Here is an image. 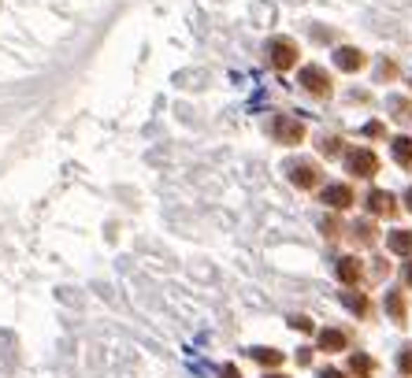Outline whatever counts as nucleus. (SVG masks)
I'll use <instances>...</instances> for the list:
<instances>
[{
  "instance_id": "f257e3e1",
  "label": "nucleus",
  "mask_w": 412,
  "mask_h": 378,
  "mask_svg": "<svg viewBox=\"0 0 412 378\" xmlns=\"http://www.w3.org/2000/svg\"><path fill=\"white\" fill-rule=\"evenodd\" d=\"M267 60H272L275 71H290L293 63H298V45H293L290 37H272V41H267Z\"/></svg>"
},
{
  "instance_id": "f03ea898",
  "label": "nucleus",
  "mask_w": 412,
  "mask_h": 378,
  "mask_svg": "<svg viewBox=\"0 0 412 378\" xmlns=\"http://www.w3.org/2000/svg\"><path fill=\"white\" fill-rule=\"evenodd\" d=\"M345 167H350L357 178H371L379 171V156L371 149H350V152H345Z\"/></svg>"
},
{
  "instance_id": "7ed1b4c3",
  "label": "nucleus",
  "mask_w": 412,
  "mask_h": 378,
  "mask_svg": "<svg viewBox=\"0 0 412 378\" xmlns=\"http://www.w3.org/2000/svg\"><path fill=\"white\" fill-rule=\"evenodd\" d=\"M272 134L279 145H301L305 141V126L298 119H290V115H275L272 119Z\"/></svg>"
},
{
  "instance_id": "20e7f679",
  "label": "nucleus",
  "mask_w": 412,
  "mask_h": 378,
  "mask_svg": "<svg viewBox=\"0 0 412 378\" xmlns=\"http://www.w3.org/2000/svg\"><path fill=\"white\" fill-rule=\"evenodd\" d=\"M286 171H290V182L298 189H312L319 182V167L312 160H293V163H286Z\"/></svg>"
},
{
  "instance_id": "39448f33",
  "label": "nucleus",
  "mask_w": 412,
  "mask_h": 378,
  "mask_svg": "<svg viewBox=\"0 0 412 378\" xmlns=\"http://www.w3.org/2000/svg\"><path fill=\"white\" fill-rule=\"evenodd\" d=\"M301 86L308 89L312 97H331V78H327V71L324 67H301Z\"/></svg>"
},
{
  "instance_id": "423d86ee",
  "label": "nucleus",
  "mask_w": 412,
  "mask_h": 378,
  "mask_svg": "<svg viewBox=\"0 0 412 378\" xmlns=\"http://www.w3.org/2000/svg\"><path fill=\"white\" fill-rule=\"evenodd\" d=\"M324 204L334 208V212H345V208L353 204V189L350 186H342V182H334V186L324 189Z\"/></svg>"
},
{
  "instance_id": "0eeeda50",
  "label": "nucleus",
  "mask_w": 412,
  "mask_h": 378,
  "mask_svg": "<svg viewBox=\"0 0 412 378\" xmlns=\"http://www.w3.org/2000/svg\"><path fill=\"white\" fill-rule=\"evenodd\" d=\"M334 63H338V71H360V67H364V52L345 45V48L334 52Z\"/></svg>"
},
{
  "instance_id": "6e6552de",
  "label": "nucleus",
  "mask_w": 412,
  "mask_h": 378,
  "mask_svg": "<svg viewBox=\"0 0 412 378\" xmlns=\"http://www.w3.org/2000/svg\"><path fill=\"white\" fill-rule=\"evenodd\" d=\"M368 212L371 215H390L394 212V197L386 189H371L368 193Z\"/></svg>"
},
{
  "instance_id": "1a4fd4ad",
  "label": "nucleus",
  "mask_w": 412,
  "mask_h": 378,
  "mask_svg": "<svg viewBox=\"0 0 412 378\" xmlns=\"http://www.w3.org/2000/svg\"><path fill=\"white\" fill-rule=\"evenodd\" d=\"M338 278L350 285V290L360 282V259H357V256H342V259H338Z\"/></svg>"
},
{
  "instance_id": "9d476101",
  "label": "nucleus",
  "mask_w": 412,
  "mask_h": 378,
  "mask_svg": "<svg viewBox=\"0 0 412 378\" xmlns=\"http://www.w3.org/2000/svg\"><path fill=\"white\" fill-rule=\"evenodd\" d=\"M386 245H390V252H397V256H412V230H394L390 238H386Z\"/></svg>"
},
{
  "instance_id": "9b49d317",
  "label": "nucleus",
  "mask_w": 412,
  "mask_h": 378,
  "mask_svg": "<svg viewBox=\"0 0 412 378\" xmlns=\"http://www.w3.org/2000/svg\"><path fill=\"white\" fill-rule=\"evenodd\" d=\"M319 349H324V353H342L345 334L342 330H319Z\"/></svg>"
},
{
  "instance_id": "f8f14e48",
  "label": "nucleus",
  "mask_w": 412,
  "mask_h": 378,
  "mask_svg": "<svg viewBox=\"0 0 412 378\" xmlns=\"http://www.w3.org/2000/svg\"><path fill=\"white\" fill-rule=\"evenodd\" d=\"M390 149H394V160L412 171V137H394V145H390Z\"/></svg>"
},
{
  "instance_id": "ddd939ff",
  "label": "nucleus",
  "mask_w": 412,
  "mask_h": 378,
  "mask_svg": "<svg viewBox=\"0 0 412 378\" xmlns=\"http://www.w3.org/2000/svg\"><path fill=\"white\" fill-rule=\"evenodd\" d=\"M342 304L350 311H357V316H368V297L357 293V290H342Z\"/></svg>"
},
{
  "instance_id": "4468645a",
  "label": "nucleus",
  "mask_w": 412,
  "mask_h": 378,
  "mask_svg": "<svg viewBox=\"0 0 412 378\" xmlns=\"http://www.w3.org/2000/svg\"><path fill=\"white\" fill-rule=\"evenodd\" d=\"M350 371H353V374H360V378H371V374H376V360L364 356V353H357V356L350 360Z\"/></svg>"
},
{
  "instance_id": "2eb2a0df",
  "label": "nucleus",
  "mask_w": 412,
  "mask_h": 378,
  "mask_svg": "<svg viewBox=\"0 0 412 378\" xmlns=\"http://www.w3.org/2000/svg\"><path fill=\"white\" fill-rule=\"evenodd\" d=\"M249 353H253L256 363H264V367H279V363H282V353H279V349H249Z\"/></svg>"
},
{
  "instance_id": "dca6fc26",
  "label": "nucleus",
  "mask_w": 412,
  "mask_h": 378,
  "mask_svg": "<svg viewBox=\"0 0 412 378\" xmlns=\"http://www.w3.org/2000/svg\"><path fill=\"white\" fill-rule=\"evenodd\" d=\"M386 311H390L397 323H405V301H401V293H390V297H386Z\"/></svg>"
},
{
  "instance_id": "f3484780",
  "label": "nucleus",
  "mask_w": 412,
  "mask_h": 378,
  "mask_svg": "<svg viewBox=\"0 0 412 378\" xmlns=\"http://www.w3.org/2000/svg\"><path fill=\"white\" fill-rule=\"evenodd\" d=\"M397 367H401V374H412V345L401 349V356H397Z\"/></svg>"
},
{
  "instance_id": "a211bd4d",
  "label": "nucleus",
  "mask_w": 412,
  "mask_h": 378,
  "mask_svg": "<svg viewBox=\"0 0 412 378\" xmlns=\"http://www.w3.org/2000/svg\"><path fill=\"white\" fill-rule=\"evenodd\" d=\"M319 149H324V156H338V137H324V141H319Z\"/></svg>"
},
{
  "instance_id": "6ab92c4d",
  "label": "nucleus",
  "mask_w": 412,
  "mask_h": 378,
  "mask_svg": "<svg viewBox=\"0 0 412 378\" xmlns=\"http://www.w3.org/2000/svg\"><path fill=\"white\" fill-rule=\"evenodd\" d=\"M353 230H357V238H360V241H371V223H357Z\"/></svg>"
},
{
  "instance_id": "aec40b11",
  "label": "nucleus",
  "mask_w": 412,
  "mask_h": 378,
  "mask_svg": "<svg viewBox=\"0 0 412 378\" xmlns=\"http://www.w3.org/2000/svg\"><path fill=\"white\" fill-rule=\"evenodd\" d=\"M290 327H293V330H312V323H308L305 316H293V319H290Z\"/></svg>"
},
{
  "instance_id": "412c9836",
  "label": "nucleus",
  "mask_w": 412,
  "mask_h": 378,
  "mask_svg": "<svg viewBox=\"0 0 412 378\" xmlns=\"http://www.w3.org/2000/svg\"><path fill=\"white\" fill-rule=\"evenodd\" d=\"M364 134H368V137H379V134H383V123H368Z\"/></svg>"
},
{
  "instance_id": "4be33fe9",
  "label": "nucleus",
  "mask_w": 412,
  "mask_h": 378,
  "mask_svg": "<svg viewBox=\"0 0 412 378\" xmlns=\"http://www.w3.org/2000/svg\"><path fill=\"white\" fill-rule=\"evenodd\" d=\"M223 378H241V374H238L234 363H227V367H223Z\"/></svg>"
},
{
  "instance_id": "5701e85b",
  "label": "nucleus",
  "mask_w": 412,
  "mask_h": 378,
  "mask_svg": "<svg viewBox=\"0 0 412 378\" xmlns=\"http://www.w3.org/2000/svg\"><path fill=\"white\" fill-rule=\"evenodd\" d=\"M319 378H345V374H342V371H324Z\"/></svg>"
},
{
  "instance_id": "b1692460",
  "label": "nucleus",
  "mask_w": 412,
  "mask_h": 378,
  "mask_svg": "<svg viewBox=\"0 0 412 378\" xmlns=\"http://www.w3.org/2000/svg\"><path fill=\"white\" fill-rule=\"evenodd\" d=\"M405 282L412 285V259H408V267H405Z\"/></svg>"
},
{
  "instance_id": "393cba45",
  "label": "nucleus",
  "mask_w": 412,
  "mask_h": 378,
  "mask_svg": "<svg viewBox=\"0 0 412 378\" xmlns=\"http://www.w3.org/2000/svg\"><path fill=\"white\" fill-rule=\"evenodd\" d=\"M405 204H408V212H412V189L405 193Z\"/></svg>"
},
{
  "instance_id": "a878e982",
  "label": "nucleus",
  "mask_w": 412,
  "mask_h": 378,
  "mask_svg": "<svg viewBox=\"0 0 412 378\" xmlns=\"http://www.w3.org/2000/svg\"><path fill=\"white\" fill-rule=\"evenodd\" d=\"M267 378H282V374H267Z\"/></svg>"
}]
</instances>
